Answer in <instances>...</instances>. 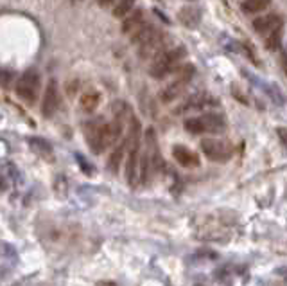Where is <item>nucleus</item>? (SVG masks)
Instances as JSON below:
<instances>
[{"label":"nucleus","instance_id":"f257e3e1","mask_svg":"<svg viewBox=\"0 0 287 286\" xmlns=\"http://www.w3.org/2000/svg\"><path fill=\"white\" fill-rule=\"evenodd\" d=\"M226 128V121L221 114H210L199 115V117H192L185 121V130L189 134H221Z\"/></svg>","mask_w":287,"mask_h":286},{"label":"nucleus","instance_id":"f03ea898","mask_svg":"<svg viewBox=\"0 0 287 286\" xmlns=\"http://www.w3.org/2000/svg\"><path fill=\"white\" fill-rule=\"evenodd\" d=\"M183 54H185L183 47H176V49H170V50L163 49L162 53H158L153 58V63H151V67H149V74H151L153 77H156V80L165 77L167 74L176 67L178 61L182 60Z\"/></svg>","mask_w":287,"mask_h":286},{"label":"nucleus","instance_id":"7ed1b4c3","mask_svg":"<svg viewBox=\"0 0 287 286\" xmlns=\"http://www.w3.org/2000/svg\"><path fill=\"white\" fill-rule=\"evenodd\" d=\"M192 76H194V67L192 65H183L182 69H178L174 80L170 81V83L167 85L162 92H160V97H162L163 103H170V101H174L176 97H180V95L183 94V90L189 87Z\"/></svg>","mask_w":287,"mask_h":286},{"label":"nucleus","instance_id":"20e7f679","mask_svg":"<svg viewBox=\"0 0 287 286\" xmlns=\"http://www.w3.org/2000/svg\"><path fill=\"white\" fill-rule=\"evenodd\" d=\"M40 87V76L36 70H29L22 76V80L16 85V94L20 99H23L25 103H34L36 101V94H38Z\"/></svg>","mask_w":287,"mask_h":286},{"label":"nucleus","instance_id":"39448f33","mask_svg":"<svg viewBox=\"0 0 287 286\" xmlns=\"http://www.w3.org/2000/svg\"><path fill=\"white\" fill-rule=\"evenodd\" d=\"M201 149L210 161L215 162H224L232 157V146L224 141H219V139H203Z\"/></svg>","mask_w":287,"mask_h":286},{"label":"nucleus","instance_id":"423d86ee","mask_svg":"<svg viewBox=\"0 0 287 286\" xmlns=\"http://www.w3.org/2000/svg\"><path fill=\"white\" fill-rule=\"evenodd\" d=\"M104 126L106 124H102L101 121H90L84 126V135H87L88 146H90V148L94 149V153H97V155L108 148L104 141Z\"/></svg>","mask_w":287,"mask_h":286},{"label":"nucleus","instance_id":"0eeeda50","mask_svg":"<svg viewBox=\"0 0 287 286\" xmlns=\"http://www.w3.org/2000/svg\"><path fill=\"white\" fill-rule=\"evenodd\" d=\"M138 50H140V58H144V60L146 58H155L156 54L163 50V35L153 27L151 33L138 43Z\"/></svg>","mask_w":287,"mask_h":286},{"label":"nucleus","instance_id":"6e6552de","mask_svg":"<svg viewBox=\"0 0 287 286\" xmlns=\"http://www.w3.org/2000/svg\"><path fill=\"white\" fill-rule=\"evenodd\" d=\"M58 107H60V88H58L56 80H50L47 83V88L43 92V105H42V114L45 117H52L56 114Z\"/></svg>","mask_w":287,"mask_h":286},{"label":"nucleus","instance_id":"1a4fd4ad","mask_svg":"<svg viewBox=\"0 0 287 286\" xmlns=\"http://www.w3.org/2000/svg\"><path fill=\"white\" fill-rule=\"evenodd\" d=\"M253 29L257 31L259 35L268 38V36H271L276 31H282V18L278 15H273V13L259 16V18L253 20Z\"/></svg>","mask_w":287,"mask_h":286},{"label":"nucleus","instance_id":"9d476101","mask_svg":"<svg viewBox=\"0 0 287 286\" xmlns=\"http://www.w3.org/2000/svg\"><path fill=\"white\" fill-rule=\"evenodd\" d=\"M173 155H174V159L182 166H185V168H196V166L199 164L197 155L190 148H187V146H182V144L174 146Z\"/></svg>","mask_w":287,"mask_h":286},{"label":"nucleus","instance_id":"9b49d317","mask_svg":"<svg viewBox=\"0 0 287 286\" xmlns=\"http://www.w3.org/2000/svg\"><path fill=\"white\" fill-rule=\"evenodd\" d=\"M144 22H146V20H144L142 9L135 8L131 13H129V15L124 16V22H122V33H124V35H131L133 31L138 29Z\"/></svg>","mask_w":287,"mask_h":286},{"label":"nucleus","instance_id":"f8f14e48","mask_svg":"<svg viewBox=\"0 0 287 286\" xmlns=\"http://www.w3.org/2000/svg\"><path fill=\"white\" fill-rule=\"evenodd\" d=\"M178 18L183 25L187 27H196L201 20V11L197 8H192V6H187V8H182V11L178 13Z\"/></svg>","mask_w":287,"mask_h":286},{"label":"nucleus","instance_id":"ddd939ff","mask_svg":"<svg viewBox=\"0 0 287 286\" xmlns=\"http://www.w3.org/2000/svg\"><path fill=\"white\" fill-rule=\"evenodd\" d=\"M126 148H128V142L122 141L121 144L115 146L113 151L110 153V159H108V169H110L111 173L119 171V168H121V164H122V159H124Z\"/></svg>","mask_w":287,"mask_h":286},{"label":"nucleus","instance_id":"4468645a","mask_svg":"<svg viewBox=\"0 0 287 286\" xmlns=\"http://www.w3.org/2000/svg\"><path fill=\"white\" fill-rule=\"evenodd\" d=\"M99 103H101V94H99L97 90H87L83 95H81L79 99V105H81V110L83 112H94L95 108L99 107Z\"/></svg>","mask_w":287,"mask_h":286},{"label":"nucleus","instance_id":"2eb2a0df","mask_svg":"<svg viewBox=\"0 0 287 286\" xmlns=\"http://www.w3.org/2000/svg\"><path fill=\"white\" fill-rule=\"evenodd\" d=\"M271 0H242V11L248 13V15H257V13H262L269 8Z\"/></svg>","mask_w":287,"mask_h":286},{"label":"nucleus","instance_id":"dca6fc26","mask_svg":"<svg viewBox=\"0 0 287 286\" xmlns=\"http://www.w3.org/2000/svg\"><path fill=\"white\" fill-rule=\"evenodd\" d=\"M135 4H136V0H119L117 4H115L113 16H117V18H124L126 15H129V13L135 9Z\"/></svg>","mask_w":287,"mask_h":286},{"label":"nucleus","instance_id":"f3484780","mask_svg":"<svg viewBox=\"0 0 287 286\" xmlns=\"http://www.w3.org/2000/svg\"><path fill=\"white\" fill-rule=\"evenodd\" d=\"M113 117L117 119V121H121L122 124H124L126 121H129V119L133 117L131 115V110H129V107L126 103H122V101H119V103H113Z\"/></svg>","mask_w":287,"mask_h":286},{"label":"nucleus","instance_id":"a211bd4d","mask_svg":"<svg viewBox=\"0 0 287 286\" xmlns=\"http://www.w3.org/2000/svg\"><path fill=\"white\" fill-rule=\"evenodd\" d=\"M31 146H33V149H36V153L38 155H42L43 159H52V149H50V146L47 144L45 141H42V139H31Z\"/></svg>","mask_w":287,"mask_h":286},{"label":"nucleus","instance_id":"6ab92c4d","mask_svg":"<svg viewBox=\"0 0 287 286\" xmlns=\"http://www.w3.org/2000/svg\"><path fill=\"white\" fill-rule=\"evenodd\" d=\"M77 90H79V83H77V80H76V81H74V80L68 81V85H67V92H68V94H70V95H76Z\"/></svg>","mask_w":287,"mask_h":286},{"label":"nucleus","instance_id":"aec40b11","mask_svg":"<svg viewBox=\"0 0 287 286\" xmlns=\"http://www.w3.org/2000/svg\"><path fill=\"white\" fill-rule=\"evenodd\" d=\"M113 2H115V0H97V4L101 6V8H110Z\"/></svg>","mask_w":287,"mask_h":286},{"label":"nucleus","instance_id":"412c9836","mask_svg":"<svg viewBox=\"0 0 287 286\" xmlns=\"http://www.w3.org/2000/svg\"><path fill=\"white\" fill-rule=\"evenodd\" d=\"M278 135H280V139H282L283 144L287 146V130H278Z\"/></svg>","mask_w":287,"mask_h":286},{"label":"nucleus","instance_id":"4be33fe9","mask_svg":"<svg viewBox=\"0 0 287 286\" xmlns=\"http://www.w3.org/2000/svg\"><path fill=\"white\" fill-rule=\"evenodd\" d=\"M95 286H119V284H115V282H111V281H101V282H97Z\"/></svg>","mask_w":287,"mask_h":286},{"label":"nucleus","instance_id":"5701e85b","mask_svg":"<svg viewBox=\"0 0 287 286\" xmlns=\"http://www.w3.org/2000/svg\"><path fill=\"white\" fill-rule=\"evenodd\" d=\"M4 187H6V182H4V178L0 176V189H4Z\"/></svg>","mask_w":287,"mask_h":286}]
</instances>
